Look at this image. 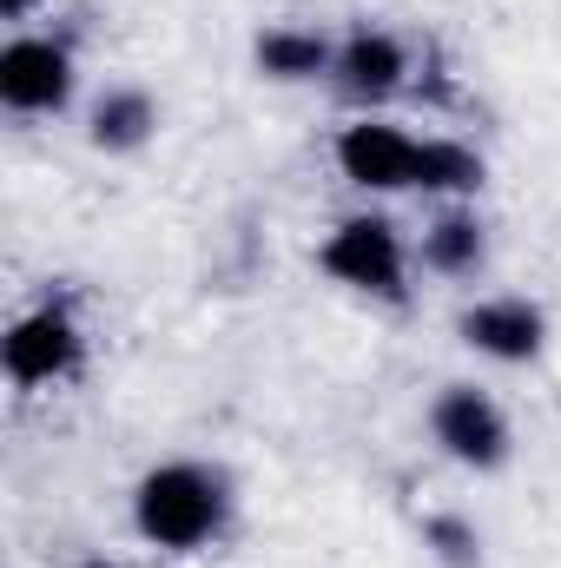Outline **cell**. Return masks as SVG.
Returning a JSON list of instances; mask_svg holds the SVG:
<instances>
[{
    "label": "cell",
    "instance_id": "6da1fadb",
    "mask_svg": "<svg viewBox=\"0 0 561 568\" xmlns=\"http://www.w3.org/2000/svg\"><path fill=\"white\" fill-rule=\"evenodd\" d=\"M232 516V489L218 469L205 463H159L145 469L140 489H133V523L152 549H172V556H192L205 549Z\"/></svg>",
    "mask_w": 561,
    "mask_h": 568
},
{
    "label": "cell",
    "instance_id": "7a4b0ae2",
    "mask_svg": "<svg viewBox=\"0 0 561 568\" xmlns=\"http://www.w3.org/2000/svg\"><path fill=\"white\" fill-rule=\"evenodd\" d=\"M317 265L344 284V291H364V297H384V304H404V297H410V258H404V239H397V225L377 219V212L344 219V225L324 239Z\"/></svg>",
    "mask_w": 561,
    "mask_h": 568
},
{
    "label": "cell",
    "instance_id": "3957f363",
    "mask_svg": "<svg viewBox=\"0 0 561 568\" xmlns=\"http://www.w3.org/2000/svg\"><path fill=\"white\" fill-rule=\"evenodd\" d=\"M80 357H86V337H80V317H73L60 297H53V304H33V311L7 331V344H0V364H7V377H13L20 390H40V384L73 377Z\"/></svg>",
    "mask_w": 561,
    "mask_h": 568
},
{
    "label": "cell",
    "instance_id": "277c9868",
    "mask_svg": "<svg viewBox=\"0 0 561 568\" xmlns=\"http://www.w3.org/2000/svg\"><path fill=\"white\" fill-rule=\"evenodd\" d=\"M429 436L442 443V456H456L462 469H502L509 463V417L489 390L476 384H449L429 404Z\"/></svg>",
    "mask_w": 561,
    "mask_h": 568
},
{
    "label": "cell",
    "instance_id": "5b68a950",
    "mask_svg": "<svg viewBox=\"0 0 561 568\" xmlns=\"http://www.w3.org/2000/svg\"><path fill=\"white\" fill-rule=\"evenodd\" d=\"M67 100H73V53L60 40H40V33L7 40V53H0V106L20 113V120H40V113H60Z\"/></svg>",
    "mask_w": 561,
    "mask_h": 568
},
{
    "label": "cell",
    "instance_id": "8992f818",
    "mask_svg": "<svg viewBox=\"0 0 561 568\" xmlns=\"http://www.w3.org/2000/svg\"><path fill=\"white\" fill-rule=\"evenodd\" d=\"M417 159H422V140L390 126V120H357L337 133V172L364 192H417Z\"/></svg>",
    "mask_w": 561,
    "mask_h": 568
},
{
    "label": "cell",
    "instance_id": "52a82bcc",
    "mask_svg": "<svg viewBox=\"0 0 561 568\" xmlns=\"http://www.w3.org/2000/svg\"><path fill=\"white\" fill-rule=\"evenodd\" d=\"M330 80H337V93H344L350 106H384L390 93H404L410 53H404V40L384 33V27H350V33L337 40Z\"/></svg>",
    "mask_w": 561,
    "mask_h": 568
},
{
    "label": "cell",
    "instance_id": "ba28073f",
    "mask_svg": "<svg viewBox=\"0 0 561 568\" xmlns=\"http://www.w3.org/2000/svg\"><path fill=\"white\" fill-rule=\"evenodd\" d=\"M456 331H462L469 351H482V357H496V364H529V357H542L549 317H542V304H529V297H482V304H469V311L456 317Z\"/></svg>",
    "mask_w": 561,
    "mask_h": 568
},
{
    "label": "cell",
    "instance_id": "9c48e42d",
    "mask_svg": "<svg viewBox=\"0 0 561 568\" xmlns=\"http://www.w3.org/2000/svg\"><path fill=\"white\" fill-rule=\"evenodd\" d=\"M482 258H489V239H482V219L476 212H442L422 232V265L442 272V278H476Z\"/></svg>",
    "mask_w": 561,
    "mask_h": 568
},
{
    "label": "cell",
    "instance_id": "30bf717a",
    "mask_svg": "<svg viewBox=\"0 0 561 568\" xmlns=\"http://www.w3.org/2000/svg\"><path fill=\"white\" fill-rule=\"evenodd\" d=\"M252 53H258V67H265L272 80H317V73H330V60H337V47H330L317 27H265Z\"/></svg>",
    "mask_w": 561,
    "mask_h": 568
},
{
    "label": "cell",
    "instance_id": "8fae6325",
    "mask_svg": "<svg viewBox=\"0 0 561 568\" xmlns=\"http://www.w3.org/2000/svg\"><path fill=\"white\" fill-rule=\"evenodd\" d=\"M152 126H159V106L140 87H106L93 106V145L100 152H140L152 140Z\"/></svg>",
    "mask_w": 561,
    "mask_h": 568
},
{
    "label": "cell",
    "instance_id": "7c38bea8",
    "mask_svg": "<svg viewBox=\"0 0 561 568\" xmlns=\"http://www.w3.org/2000/svg\"><path fill=\"white\" fill-rule=\"evenodd\" d=\"M482 185V159L456 140H422L417 159V192H442V199H462Z\"/></svg>",
    "mask_w": 561,
    "mask_h": 568
},
{
    "label": "cell",
    "instance_id": "4fadbf2b",
    "mask_svg": "<svg viewBox=\"0 0 561 568\" xmlns=\"http://www.w3.org/2000/svg\"><path fill=\"white\" fill-rule=\"evenodd\" d=\"M422 536H429V549H436L449 568H476L482 562V542H476V529H469L462 516H429Z\"/></svg>",
    "mask_w": 561,
    "mask_h": 568
},
{
    "label": "cell",
    "instance_id": "5bb4252c",
    "mask_svg": "<svg viewBox=\"0 0 561 568\" xmlns=\"http://www.w3.org/2000/svg\"><path fill=\"white\" fill-rule=\"evenodd\" d=\"M33 13V0H0V20H27Z\"/></svg>",
    "mask_w": 561,
    "mask_h": 568
},
{
    "label": "cell",
    "instance_id": "9a60e30c",
    "mask_svg": "<svg viewBox=\"0 0 561 568\" xmlns=\"http://www.w3.org/2000/svg\"><path fill=\"white\" fill-rule=\"evenodd\" d=\"M73 568H113V562H106V556H93V562H73Z\"/></svg>",
    "mask_w": 561,
    "mask_h": 568
}]
</instances>
